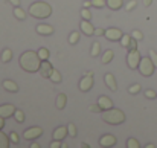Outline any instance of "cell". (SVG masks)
<instances>
[{"label": "cell", "instance_id": "7402d4cb", "mask_svg": "<svg viewBox=\"0 0 157 148\" xmlns=\"http://www.w3.org/2000/svg\"><path fill=\"white\" fill-rule=\"evenodd\" d=\"M14 17L17 20H25L26 18V11L20 6H14Z\"/></svg>", "mask_w": 157, "mask_h": 148}, {"label": "cell", "instance_id": "484cf974", "mask_svg": "<svg viewBox=\"0 0 157 148\" xmlns=\"http://www.w3.org/2000/svg\"><path fill=\"white\" fill-rule=\"evenodd\" d=\"M78 41H79V31H73V32L69 35V43H70L72 46H75Z\"/></svg>", "mask_w": 157, "mask_h": 148}, {"label": "cell", "instance_id": "60d3db41", "mask_svg": "<svg viewBox=\"0 0 157 148\" xmlns=\"http://www.w3.org/2000/svg\"><path fill=\"white\" fill-rule=\"evenodd\" d=\"M134 49H137V40L131 38V41H130V46H128V50H134Z\"/></svg>", "mask_w": 157, "mask_h": 148}, {"label": "cell", "instance_id": "ba28073f", "mask_svg": "<svg viewBox=\"0 0 157 148\" xmlns=\"http://www.w3.org/2000/svg\"><path fill=\"white\" fill-rule=\"evenodd\" d=\"M41 134H43V128L41 127H31V128H28L23 133V138L26 141H34V139H38Z\"/></svg>", "mask_w": 157, "mask_h": 148}, {"label": "cell", "instance_id": "f6af8a7d", "mask_svg": "<svg viewBox=\"0 0 157 148\" xmlns=\"http://www.w3.org/2000/svg\"><path fill=\"white\" fill-rule=\"evenodd\" d=\"M11 5H14V6H20V0H8Z\"/></svg>", "mask_w": 157, "mask_h": 148}, {"label": "cell", "instance_id": "7bdbcfd3", "mask_svg": "<svg viewBox=\"0 0 157 148\" xmlns=\"http://www.w3.org/2000/svg\"><path fill=\"white\" fill-rule=\"evenodd\" d=\"M104 34H105V29H102V28H96L95 29V35L96 37H102Z\"/></svg>", "mask_w": 157, "mask_h": 148}, {"label": "cell", "instance_id": "cb8c5ba5", "mask_svg": "<svg viewBox=\"0 0 157 148\" xmlns=\"http://www.w3.org/2000/svg\"><path fill=\"white\" fill-rule=\"evenodd\" d=\"M0 60H2V63H9L12 60V50L3 49L2 50V55H0Z\"/></svg>", "mask_w": 157, "mask_h": 148}, {"label": "cell", "instance_id": "4316f807", "mask_svg": "<svg viewBox=\"0 0 157 148\" xmlns=\"http://www.w3.org/2000/svg\"><path fill=\"white\" fill-rule=\"evenodd\" d=\"M131 38H133L131 35H128V34H124V35H122V38L119 40V41H121V46H122V48H125V49H128Z\"/></svg>", "mask_w": 157, "mask_h": 148}, {"label": "cell", "instance_id": "9a60e30c", "mask_svg": "<svg viewBox=\"0 0 157 148\" xmlns=\"http://www.w3.org/2000/svg\"><path fill=\"white\" fill-rule=\"evenodd\" d=\"M35 31H37V32H38L40 35H44V37L53 35V32H55L53 26H51V25H38Z\"/></svg>", "mask_w": 157, "mask_h": 148}, {"label": "cell", "instance_id": "c3c4849f", "mask_svg": "<svg viewBox=\"0 0 157 148\" xmlns=\"http://www.w3.org/2000/svg\"><path fill=\"white\" fill-rule=\"evenodd\" d=\"M38 147H40V145H38L37 142H34V144H31V148H38Z\"/></svg>", "mask_w": 157, "mask_h": 148}, {"label": "cell", "instance_id": "ab89813d", "mask_svg": "<svg viewBox=\"0 0 157 148\" xmlns=\"http://www.w3.org/2000/svg\"><path fill=\"white\" fill-rule=\"evenodd\" d=\"M51 148H63V141L53 139V142H51Z\"/></svg>", "mask_w": 157, "mask_h": 148}, {"label": "cell", "instance_id": "603a6c76", "mask_svg": "<svg viewBox=\"0 0 157 148\" xmlns=\"http://www.w3.org/2000/svg\"><path fill=\"white\" fill-rule=\"evenodd\" d=\"M49 80L55 83V84H58V83H61V73H59V70H56L55 67H53L52 70H51V75H49Z\"/></svg>", "mask_w": 157, "mask_h": 148}, {"label": "cell", "instance_id": "ffe728a7", "mask_svg": "<svg viewBox=\"0 0 157 148\" xmlns=\"http://www.w3.org/2000/svg\"><path fill=\"white\" fill-rule=\"evenodd\" d=\"M9 145H11L9 134H5L3 130H0V148H9Z\"/></svg>", "mask_w": 157, "mask_h": 148}, {"label": "cell", "instance_id": "6da1fadb", "mask_svg": "<svg viewBox=\"0 0 157 148\" xmlns=\"http://www.w3.org/2000/svg\"><path fill=\"white\" fill-rule=\"evenodd\" d=\"M18 64L20 67L25 70V72H29V73H35V72H40V67H41V58L38 55V52H34V50H26L20 55L18 58Z\"/></svg>", "mask_w": 157, "mask_h": 148}, {"label": "cell", "instance_id": "ac0fdd59", "mask_svg": "<svg viewBox=\"0 0 157 148\" xmlns=\"http://www.w3.org/2000/svg\"><path fill=\"white\" fill-rule=\"evenodd\" d=\"M55 105H56L58 110H64V108H66V105H67V96H66V93H59V95L56 96Z\"/></svg>", "mask_w": 157, "mask_h": 148}, {"label": "cell", "instance_id": "277c9868", "mask_svg": "<svg viewBox=\"0 0 157 148\" xmlns=\"http://www.w3.org/2000/svg\"><path fill=\"white\" fill-rule=\"evenodd\" d=\"M137 70L140 72L142 76H151L154 73V70H156V64L153 63L151 56H144L140 60V64H139Z\"/></svg>", "mask_w": 157, "mask_h": 148}, {"label": "cell", "instance_id": "9c48e42d", "mask_svg": "<svg viewBox=\"0 0 157 148\" xmlns=\"http://www.w3.org/2000/svg\"><path fill=\"white\" fill-rule=\"evenodd\" d=\"M79 29H81V32L82 34H86L87 37H90V35H95V29L96 28H93V25L90 23V20H81V23H79Z\"/></svg>", "mask_w": 157, "mask_h": 148}, {"label": "cell", "instance_id": "52a82bcc", "mask_svg": "<svg viewBox=\"0 0 157 148\" xmlns=\"http://www.w3.org/2000/svg\"><path fill=\"white\" fill-rule=\"evenodd\" d=\"M122 35H124V32L117 28H108V29H105L104 34V37L108 41H119L122 38Z\"/></svg>", "mask_w": 157, "mask_h": 148}, {"label": "cell", "instance_id": "e575fe53", "mask_svg": "<svg viewBox=\"0 0 157 148\" xmlns=\"http://www.w3.org/2000/svg\"><path fill=\"white\" fill-rule=\"evenodd\" d=\"M131 37H133L134 40H137V41H142V40H144V34H142L140 31H137V29L131 32Z\"/></svg>", "mask_w": 157, "mask_h": 148}, {"label": "cell", "instance_id": "30bf717a", "mask_svg": "<svg viewBox=\"0 0 157 148\" xmlns=\"http://www.w3.org/2000/svg\"><path fill=\"white\" fill-rule=\"evenodd\" d=\"M15 110H17V108H15L12 104H2V105H0V116H3L5 119L12 118L14 113H15Z\"/></svg>", "mask_w": 157, "mask_h": 148}, {"label": "cell", "instance_id": "f35d334b", "mask_svg": "<svg viewBox=\"0 0 157 148\" xmlns=\"http://www.w3.org/2000/svg\"><path fill=\"white\" fill-rule=\"evenodd\" d=\"M145 96L148 99H154V98H157V93L153 89H148V90H145Z\"/></svg>", "mask_w": 157, "mask_h": 148}, {"label": "cell", "instance_id": "5bb4252c", "mask_svg": "<svg viewBox=\"0 0 157 148\" xmlns=\"http://www.w3.org/2000/svg\"><path fill=\"white\" fill-rule=\"evenodd\" d=\"M104 81H105V84H107V87H108L111 92H116V90H117V83H116V78H114L113 73H105Z\"/></svg>", "mask_w": 157, "mask_h": 148}, {"label": "cell", "instance_id": "1f68e13d", "mask_svg": "<svg viewBox=\"0 0 157 148\" xmlns=\"http://www.w3.org/2000/svg\"><path fill=\"white\" fill-rule=\"evenodd\" d=\"M81 18H84V20H92V12H90L89 8H82V9H81Z\"/></svg>", "mask_w": 157, "mask_h": 148}, {"label": "cell", "instance_id": "e0dca14e", "mask_svg": "<svg viewBox=\"0 0 157 148\" xmlns=\"http://www.w3.org/2000/svg\"><path fill=\"white\" fill-rule=\"evenodd\" d=\"M3 89H5L6 92H11V93H17V92H18V86H17V83L12 81V80H5V81H3Z\"/></svg>", "mask_w": 157, "mask_h": 148}, {"label": "cell", "instance_id": "d590c367", "mask_svg": "<svg viewBox=\"0 0 157 148\" xmlns=\"http://www.w3.org/2000/svg\"><path fill=\"white\" fill-rule=\"evenodd\" d=\"M137 6V0H130L128 3H125V11H133Z\"/></svg>", "mask_w": 157, "mask_h": 148}, {"label": "cell", "instance_id": "3957f363", "mask_svg": "<svg viewBox=\"0 0 157 148\" xmlns=\"http://www.w3.org/2000/svg\"><path fill=\"white\" fill-rule=\"evenodd\" d=\"M101 118H102V121H104L105 124H110V125H121L127 119L125 113L122 110H119V108H114V107L110 108V110L102 111V116Z\"/></svg>", "mask_w": 157, "mask_h": 148}, {"label": "cell", "instance_id": "44dd1931", "mask_svg": "<svg viewBox=\"0 0 157 148\" xmlns=\"http://www.w3.org/2000/svg\"><path fill=\"white\" fill-rule=\"evenodd\" d=\"M107 6L113 11H117L124 6V0H107Z\"/></svg>", "mask_w": 157, "mask_h": 148}, {"label": "cell", "instance_id": "681fc988", "mask_svg": "<svg viewBox=\"0 0 157 148\" xmlns=\"http://www.w3.org/2000/svg\"><path fill=\"white\" fill-rule=\"evenodd\" d=\"M145 148H154V144H147Z\"/></svg>", "mask_w": 157, "mask_h": 148}, {"label": "cell", "instance_id": "7a4b0ae2", "mask_svg": "<svg viewBox=\"0 0 157 148\" xmlns=\"http://www.w3.org/2000/svg\"><path fill=\"white\" fill-rule=\"evenodd\" d=\"M28 12L34 18L44 20V18H49L52 15V6L49 3H46V2H34L29 6V11Z\"/></svg>", "mask_w": 157, "mask_h": 148}, {"label": "cell", "instance_id": "bcb514c9", "mask_svg": "<svg viewBox=\"0 0 157 148\" xmlns=\"http://www.w3.org/2000/svg\"><path fill=\"white\" fill-rule=\"evenodd\" d=\"M3 128H5V118L0 116V130H3Z\"/></svg>", "mask_w": 157, "mask_h": 148}, {"label": "cell", "instance_id": "8fae6325", "mask_svg": "<svg viewBox=\"0 0 157 148\" xmlns=\"http://www.w3.org/2000/svg\"><path fill=\"white\" fill-rule=\"evenodd\" d=\"M66 136H69V133H67V125H66V127H64V125L56 127L52 133V139H56V141H64Z\"/></svg>", "mask_w": 157, "mask_h": 148}, {"label": "cell", "instance_id": "74e56055", "mask_svg": "<svg viewBox=\"0 0 157 148\" xmlns=\"http://www.w3.org/2000/svg\"><path fill=\"white\" fill-rule=\"evenodd\" d=\"M9 139H11V142H12V144H15V145H17V144L20 142V138H18V134H17L15 131L9 133Z\"/></svg>", "mask_w": 157, "mask_h": 148}, {"label": "cell", "instance_id": "d6986e66", "mask_svg": "<svg viewBox=\"0 0 157 148\" xmlns=\"http://www.w3.org/2000/svg\"><path fill=\"white\" fill-rule=\"evenodd\" d=\"M113 58H114V52L111 49H107L104 53H102V56H101V63H102V64H108V63L113 61Z\"/></svg>", "mask_w": 157, "mask_h": 148}, {"label": "cell", "instance_id": "83f0119b", "mask_svg": "<svg viewBox=\"0 0 157 148\" xmlns=\"http://www.w3.org/2000/svg\"><path fill=\"white\" fill-rule=\"evenodd\" d=\"M67 133H69V136L70 138H76V134H78V130H76V125L75 124H67Z\"/></svg>", "mask_w": 157, "mask_h": 148}, {"label": "cell", "instance_id": "4fadbf2b", "mask_svg": "<svg viewBox=\"0 0 157 148\" xmlns=\"http://www.w3.org/2000/svg\"><path fill=\"white\" fill-rule=\"evenodd\" d=\"M53 69L52 63L49 61V60H44V61H41V67H40V75L43 76V78H49V75H51V70Z\"/></svg>", "mask_w": 157, "mask_h": 148}, {"label": "cell", "instance_id": "7dc6e473", "mask_svg": "<svg viewBox=\"0 0 157 148\" xmlns=\"http://www.w3.org/2000/svg\"><path fill=\"white\" fill-rule=\"evenodd\" d=\"M153 0H144V6H151Z\"/></svg>", "mask_w": 157, "mask_h": 148}, {"label": "cell", "instance_id": "5b68a950", "mask_svg": "<svg viewBox=\"0 0 157 148\" xmlns=\"http://www.w3.org/2000/svg\"><path fill=\"white\" fill-rule=\"evenodd\" d=\"M140 60H142V56H140L139 49L128 50V55H127V64H128V67H130L131 70H136V69L139 67Z\"/></svg>", "mask_w": 157, "mask_h": 148}, {"label": "cell", "instance_id": "2e32d148", "mask_svg": "<svg viewBox=\"0 0 157 148\" xmlns=\"http://www.w3.org/2000/svg\"><path fill=\"white\" fill-rule=\"evenodd\" d=\"M98 104H99V107L102 108V111L113 108V101L108 98V96H105V95H101V96L98 98Z\"/></svg>", "mask_w": 157, "mask_h": 148}, {"label": "cell", "instance_id": "7c38bea8", "mask_svg": "<svg viewBox=\"0 0 157 148\" xmlns=\"http://www.w3.org/2000/svg\"><path fill=\"white\" fill-rule=\"evenodd\" d=\"M116 136H113V134H104L101 139H99V145L104 148H108V147H114L116 145Z\"/></svg>", "mask_w": 157, "mask_h": 148}, {"label": "cell", "instance_id": "f546056e", "mask_svg": "<svg viewBox=\"0 0 157 148\" xmlns=\"http://www.w3.org/2000/svg\"><path fill=\"white\" fill-rule=\"evenodd\" d=\"M12 118H15V121H17L18 124H23L25 119H26V118H25V113H23L21 110H15V113H14Z\"/></svg>", "mask_w": 157, "mask_h": 148}, {"label": "cell", "instance_id": "d6a6232c", "mask_svg": "<svg viewBox=\"0 0 157 148\" xmlns=\"http://www.w3.org/2000/svg\"><path fill=\"white\" fill-rule=\"evenodd\" d=\"M127 147H128V148H139V147H140V144H139V141H137V139L130 138V139L127 141Z\"/></svg>", "mask_w": 157, "mask_h": 148}, {"label": "cell", "instance_id": "b9f144b4", "mask_svg": "<svg viewBox=\"0 0 157 148\" xmlns=\"http://www.w3.org/2000/svg\"><path fill=\"white\" fill-rule=\"evenodd\" d=\"M150 56H151V60H153V63L156 64V67H157V52L156 50H150Z\"/></svg>", "mask_w": 157, "mask_h": 148}, {"label": "cell", "instance_id": "8d00e7d4", "mask_svg": "<svg viewBox=\"0 0 157 148\" xmlns=\"http://www.w3.org/2000/svg\"><path fill=\"white\" fill-rule=\"evenodd\" d=\"M89 110H90L92 113H101V111H102V108L99 107V104H98V102H96V104H92V105L89 107Z\"/></svg>", "mask_w": 157, "mask_h": 148}, {"label": "cell", "instance_id": "8992f818", "mask_svg": "<svg viewBox=\"0 0 157 148\" xmlns=\"http://www.w3.org/2000/svg\"><path fill=\"white\" fill-rule=\"evenodd\" d=\"M93 84H95V80H93V75H86V76H82L81 80H79V84H78V87H79V90L81 92H90L92 89H93Z\"/></svg>", "mask_w": 157, "mask_h": 148}, {"label": "cell", "instance_id": "ee69618b", "mask_svg": "<svg viewBox=\"0 0 157 148\" xmlns=\"http://www.w3.org/2000/svg\"><path fill=\"white\" fill-rule=\"evenodd\" d=\"M82 6H84V8H90V6H92V0H86V2L82 3Z\"/></svg>", "mask_w": 157, "mask_h": 148}, {"label": "cell", "instance_id": "4dcf8cb0", "mask_svg": "<svg viewBox=\"0 0 157 148\" xmlns=\"http://www.w3.org/2000/svg\"><path fill=\"white\" fill-rule=\"evenodd\" d=\"M140 89H142V87H140V84H139V83H136V84H133V86H130V87H128V93H130V95H137V93L140 92Z\"/></svg>", "mask_w": 157, "mask_h": 148}, {"label": "cell", "instance_id": "f1b7e54d", "mask_svg": "<svg viewBox=\"0 0 157 148\" xmlns=\"http://www.w3.org/2000/svg\"><path fill=\"white\" fill-rule=\"evenodd\" d=\"M37 52H38V55H40L41 61H44V60H49V55H51L49 49H46V48H40V49L37 50Z\"/></svg>", "mask_w": 157, "mask_h": 148}, {"label": "cell", "instance_id": "d4e9b609", "mask_svg": "<svg viewBox=\"0 0 157 148\" xmlns=\"http://www.w3.org/2000/svg\"><path fill=\"white\" fill-rule=\"evenodd\" d=\"M90 55H92L93 58L98 56V55H101V43H99V41H93L92 50H90Z\"/></svg>", "mask_w": 157, "mask_h": 148}, {"label": "cell", "instance_id": "836d02e7", "mask_svg": "<svg viewBox=\"0 0 157 148\" xmlns=\"http://www.w3.org/2000/svg\"><path fill=\"white\" fill-rule=\"evenodd\" d=\"M92 6H93V8L101 9V8L107 6V0H92Z\"/></svg>", "mask_w": 157, "mask_h": 148}]
</instances>
